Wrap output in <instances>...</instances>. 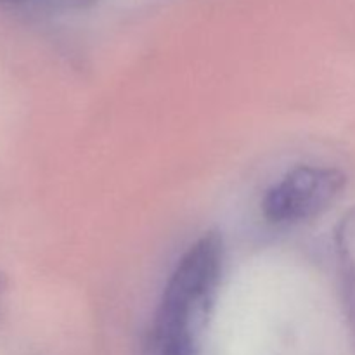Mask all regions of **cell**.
I'll list each match as a JSON object with an SVG mask.
<instances>
[{
	"mask_svg": "<svg viewBox=\"0 0 355 355\" xmlns=\"http://www.w3.org/2000/svg\"><path fill=\"white\" fill-rule=\"evenodd\" d=\"M336 253H338L340 279L343 302L355 336V208L347 211L336 227Z\"/></svg>",
	"mask_w": 355,
	"mask_h": 355,
	"instance_id": "3957f363",
	"label": "cell"
},
{
	"mask_svg": "<svg viewBox=\"0 0 355 355\" xmlns=\"http://www.w3.org/2000/svg\"><path fill=\"white\" fill-rule=\"evenodd\" d=\"M224 270V239L208 231L186 250L163 290L151 355H201V338Z\"/></svg>",
	"mask_w": 355,
	"mask_h": 355,
	"instance_id": "6da1fadb",
	"label": "cell"
},
{
	"mask_svg": "<svg viewBox=\"0 0 355 355\" xmlns=\"http://www.w3.org/2000/svg\"><path fill=\"white\" fill-rule=\"evenodd\" d=\"M2 288H3V279L0 277V293H2Z\"/></svg>",
	"mask_w": 355,
	"mask_h": 355,
	"instance_id": "277c9868",
	"label": "cell"
},
{
	"mask_svg": "<svg viewBox=\"0 0 355 355\" xmlns=\"http://www.w3.org/2000/svg\"><path fill=\"white\" fill-rule=\"evenodd\" d=\"M347 175L333 166L300 165L284 173L262 198V215L276 225L314 220L342 196Z\"/></svg>",
	"mask_w": 355,
	"mask_h": 355,
	"instance_id": "7a4b0ae2",
	"label": "cell"
}]
</instances>
